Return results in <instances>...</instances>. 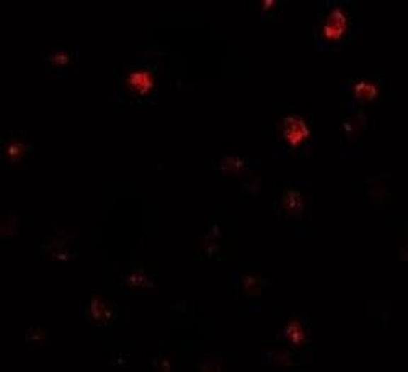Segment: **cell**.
Instances as JSON below:
<instances>
[{
	"label": "cell",
	"instance_id": "6da1fadb",
	"mask_svg": "<svg viewBox=\"0 0 408 372\" xmlns=\"http://www.w3.org/2000/svg\"><path fill=\"white\" fill-rule=\"evenodd\" d=\"M354 28L351 5L336 2L325 9L317 23V45L322 47H336L350 40Z\"/></svg>",
	"mask_w": 408,
	"mask_h": 372
},
{
	"label": "cell",
	"instance_id": "7a4b0ae2",
	"mask_svg": "<svg viewBox=\"0 0 408 372\" xmlns=\"http://www.w3.org/2000/svg\"><path fill=\"white\" fill-rule=\"evenodd\" d=\"M279 139L289 150L302 149L310 139V128L302 116L288 115L279 123Z\"/></svg>",
	"mask_w": 408,
	"mask_h": 372
},
{
	"label": "cell",
	"instance_id": "3957f363",
	"mask_svg": "<svg viewBox=\"0 0 408 372\" xmlns=\"http://www.w3.org/2000/svg\"><path fill=\"white\" fill-rule=\"evenodd\" d=\"M382 94V84L375 79H359L350 84V95L354 101L359 103H369L375 101Z\"/></svg>",
	"mask_w": 408,
	"mask_h": 372
},
{
	"label": "cell",
	"instance_id": "277c9868",
	"mask_svg": "<svg viewBox=\"0 0 408 372\" xmlns=\"http://www.w3.org/2000/svg\"><path fill=\"white\" fill-rule=\"evenodd\" d=\"M126 85L136 96H147L154 90V77L152 72L147 69H134L128 74Z\"/></svg>",
	"mask_w": 408,
	"mask_h": 372
},
{
	"label": "cell",
	"instance_id": "5b68a950",
	"mask_svg": "<svg viewBox=\"0 0 408 372\" xmlns=\"http://www.w3.org/2000/svg\"><path fill=\"white\" fill-rule=\"evenodd\" d=\"M284 335H286L289 342H293V344H302L305 342L304 328L298 320L289 323V325L286 327V330H284Z\"/></svg>",
	"mask_w": 408,
	"mask_h": 372
},
{
	"label": "cell",
	"instance_id": "8992f818",
	"mask_svg": "<svg viewBox=\"0 0 408 372\" xmlns=\"http://www.w3.org/2000/svg\"><path fill=\"white\" fill-rule=\"evenodd\" d=\"M69 61H71V57H69V54L64 52V51H57V52L52 54V57H51V62L55 64V67H57V69L67 67Z\"/></svg>",
	"mask_w": 408,
	"mask_h": 372
},
{
	"label": "cell",
	"instance_id": "52a82bcc",
	"mask_svg": "<svg viewBox=\"0 0 408 372\" xmlns=\"http://www.w3.org/2000/svg\"><path fill=\"white\" fill-rule=\"evenodd\" d=\"M21 150H23V145H21V144H17V142H15V144L10 145V147H8L10 159H15V160H17V159L20 157V152H21Z\"/></svg>",
	"mask_w": 408,
	"mask_h": 372
}]
</instances>
